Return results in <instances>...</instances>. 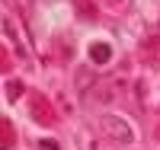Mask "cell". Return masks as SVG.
Returning <instances> with one entry per match:
<instances>
[{"label":"cell","mask_w":160,"mask_h":150,"mask_svg":"<svg viewBox=\"0 0 160 150\" xmlns=\"http://www.w3.org/2000/svg\"><path fill=\"white\" fill-rule=\"evenodd\" d=\"M99 125H102V131L109 134L112 141H118V144H131V138H135L131 125H128L125 118H118V115H102V118H99Z\"/></svg>","instance_id":"cell-1"},{"label":"cell","mask_w":160,"mask_h":150,"mask_svg":"<svg viewBox=\"0 0 160 150\" xmlns=\"http://www.w3.org/2000/svg\"><path fill=\"white\" fill-rule=\"evenodd\" d=\"M32 118H35V121H42V125H51V121H55V112H51V105H48L42 96H35V99H32Z\"/></svg>","instance_id":"cell-2"},{"label":"cell","mask_w":160,"mask_h":150,"mask_svg":"<svg viewBox=\"0 0 160 150\" xmlns=\"http://www.w3.org/2000/svg\"><path fill=\"white\" fill-rule=\"evenodd\" d=\"M90 61L93 64H109L112 61V48L106 45V42H93L90 45Z\"/></svg>","instance_id":"cell-3"},{"label":"cell","mask_w":160,"mask_h":150,"mask_svg":"<svg viewBox=\"0 0 160 150\" xmlns=\"http://www.w3.org/2000/svg\"><path fill=\"white\" fill-rule=\"evenodd\" d=\"M13 147V128H10V121L3 118L0 121V150H10Z\"/></svg>","instance_id":"cell-4"},{"label":"cell","mask_w":160,"mask_h":150,"mask_svg":"<svg viewBox=\"0 0 160 150\" xmlns=\"http://www.w3.org/2000/svg\"><path fill=\"white\" fill-rule=\"evenodd\" d=\"M22 83H19V80H10V83H7V102H16L19 96H22Z\"/></svg>","instance_id":"cell-5"},{"label":"cell","mask_w":160,"mask_h":150,"mask_svg":"<svg viewBox=\"0 0 160 150\" xmlns=\"http://www.w3.org/2000/svg\"><path fill=\"white\" fill-rule=\"evenodd\" d=\"M35 150H58V144H55V141H42Z\"/></svg>","instance_id":"cell-6"},{"label":"cell","mask_w":160,"mask_h":150,"mask_svg":"<svg viewBox=\"0 0 160 150\" xmlns=\"http://www.w3.org/2000/svg\"><path fill=\"white\" fill-rule=\"evenodd\" d=\"M154 42H157V45H160V22H157V26H154Z\"/></svg>","instance_id":"cell-7"},{"label":"cell","mask_w":160,"mask_h":150,"mask_svg":"<svg viewBox=\"0 0 160 150\" xmlns=\"http://www.w3.org/2000/svg\"><path fill=\"white\" fill-rule=\"evenodd\" d=\"M112 3H122V0H112Z\"/></svg>","instance_id":"cell-8"}]
</instances>
